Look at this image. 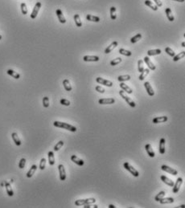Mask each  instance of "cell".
<instances>
[{
    "mask_svg": "<svg viewBox=\"0 0 185 208\" xmlns=\"http://www.w3.org/2000/svg\"><path fill=\"white\" fill-rule=\"evenodd\" d=\"M2 38H3V36H2L1 35H0V40H2Z\"/></svg>",
    "mask_w": 185,
    "mask_h": 208,
    "instance_id": "680465c9",
    "label": "cell"
},
{
    "mask_svg": "<svg viewBox=\"0 0 185 208\" xmlns=\"http://www.w3.org/2000/svg\"><path fill=\"white\" fill-rule=\"evenodd\" d=\"M138 70L140 73L144 70V66H143V61L142 60H139L138 61Z\"/></svg>",
    "mask_w": 185,
    "mask_h": 208,
    "instance_id": "60d3db41",
    "label": "cell"
},
{
    "mask_svg": "<svg viewBox=\"0 0 185 208\" xmlns=\"http://www.w3.org/2000/svg\"><path fill=\"white\" fill-rule=\"evenodd\" d=\"M182 184H183V178H179L176 180L175 184H174V186H173V193L174 194H177L179 192L180 189V186H181Z\"/></svg>",
    "mask_w": 185,
    "mask_h": 208,
    "instance_id": "ba28073f",
    "label": "cell"
},
{
    "mask_svg": "<svg viewBox=\"0 0 185 208\" xmlns=\"http://www.w3.org/2000/svg\"><path fill=\"white\" fill-rule=\"evenodd\" d=\"M20 7H21V12L23 15H27V5L25 3H22L21 5H20Z\"/></svg>",
    "mask_w": 185,
    "mask_h": 208,
    "instance_id": "b9f144b4",
    "label": "cell"
},
{
    "mask_svg": "<svg viewBox=\"0 0 185 208\" xmlns=\"http://www.w3.org/2000/svg\"><path fill=\"white\" fill-rule=\"evenodd\" d=\"M145 149H146V151L147 154L149 155L151 157H154L155 156V152H154V150H153V149H152L151 144H147V145H146V146H145Z\"/></svg>",
    "mask_w": 185,
    "mask_h": 208,
    "instance_id": "d6986e66",
    "label": "cell"
},
{
    "mask_svg": "<svg viewBox=\"0 0 185 208\" xmlns=\"http://www.w3.org/2000/svg\"><path fill=\"white\" fill-rule=\"evenodd\" d=\"M41 3L40 2H37L33 8V11L31 14V18H32V20H35V18H36L37 15H38L40 10V7H41Z\"/></svg>",
    "mask_w": 185,
    "mask_h": 208,
    "instance_id": "5b68a950",
    "label": "cell"
},
{
    "mask_svg": "<svg viewBox=\"0 0 185 208\" xmlns=\"http://www.w3.org/2000/svg\"><path fill=\"white\" fill-rule=\"evenodd\" d=\"M141 38H142V35L140 33H138V34H137L136 35H134V37L131 38V42L132 43H135L138 41H139V40H141Z\"/></svg>",
    "mask_w": 185,
    "mask_h": 208,
    "instance_id": "74e56055",
    "label": "cell"
},
{
    "mask_svg": "<svg viewBox=\"0 0 185 208\" xmlns=\"http://www.w3.org/2000/svg\"><path fill=\"white\" fill-rule=\"evenodd\" d=\"M120 88H121L124 92H127L128 94H131L133 92L132 89H131L128 85H126V84H124V83H121V84H120Z\"/></svg>",
    "mask_w": 185,
    "mask_h": 208,
    "instance_id": "7402d4cb",
    "label": "cell"
},
{
    "mask_svg": "<svg viewBox=\"0 0 185 208\" xmlns=\"http://www.w3.org/2000/svg\"><path fill=\"white\" fill-rule=\"evenodd\" d=\"M179 207H185V205H181V206H180Z\"/></svg>",
    "mask_w": 185,
    "mask_h": 208,
    "instance_id": "9f6ffc18",
    "label": "cell"
},
{
    "mask_svg": "<svg viewBox=\"0 0 185 208\" xmlns=\"http://www.w3.org/2000/svg\"><path fill=\"white\" fill-rule=\"evenodd\" d=\"M118 45V43L117 41H114L112 43H111L109 46H108L107 48H106V50H105V53H106V54H108V53L111 52H112V50L114 49Z\"/></svg>",
    "mask_w": 185,
    "mask_h": 208,
    "instance_id": "44dd1931",
    "label": "cell"
},
{
    "mask_svg": "<svg viewBox=\"0 0 185 208\" xmlns=\"http://www.w3.org/2000/svg\"><path fill=\"white\" fill-rule=\"evenodd\" d=\"M71 160H72V162H73L74 163H76L77 165L78 166H83L85 164V162L83 161L82 159L79 158L78 157H77L76 155H72L71 156Z\"/></svg>",
    "mask_w": 185,
    "mask_h": 208,
    "instance_id": "5bb4252c",
    "label": "cell"
},
{
    "mask_svg": "<svg viewBox=\"0 0 185 208\" xmlns=\"http://www.w3.org/2000/svg\"><path fill=\"white\" fill-rule=\"evenodd\" d=\"M60 103L62 105H65V106H69L70 105V101L67 99H61L60 100Z\"/></svg>",
    "mask_w": 185,
    "mask_h": 208,
    "instance_id": "681fc988",
    "label": "cell"
},
{
    "mask_svg": "<svg viewBox=\"0 0 185 208\" xmlns=\"http://www.w3.org/2000/svg\"><path fill=\"white\" fill-rule=\"evenodd\" d=\"M173 1H176V2H180V3H183L184 0H173Z\"/></svg>",
    "mask_w": 185,
    "mask_h": 208,
    "instance_id": "db71d44e",
    "label": "cell"
},
{
    "mask_svg": "<svg viewBox=\"0 0 185 208\" xmlns=\"http://www.w3.org/2000/svg\"><path fill=\"white\" fill-rule=\"evenodd\" d=\"M56 14H57V18H58V20H59L60 23H66V18H64V16L62 13V11L60 10V9H57V11H56Z\"/></svg>",
    "mask_w": 185,
    "mask_h": 208,
    "instance_id": "4fadbf2b",
    "label": "cell"
},
{
    "mask_svg": "<svg viewBox=\"0 0 185 208\" xmlns=\"http://www.w3.org/2000/svg\"><path fill=\"white\" fill-rule=\"evenodd\" d=\"M53 125L55 127H57V128L65 129H67L69 131H71V132H76L77 131V128L75 126H73L72 125H69V123H65V122L54 121L53 122Z\"/></svg>",
    "mask_w": 185,
    "mask_h": 208,
    "instance_id": "6da1fadb",
    "label": "cell"
},
{
    "mask_svg": "<svg viewBox=\"0 0 185 208\" xmlns=\"http://www.w3.org/2000/svg\"><path fill=\"white\" fill-rule=\"evenodd\" d=\"M119 53L120 54H122L125 56H131L132 55V52L131 51H128V50H126L124 48H121V49H119Z\"/></svg>",
    "mask_w": 185,
    "mask_h": 208,
    "instance_id": "f35d334b",
    "label": "cell"
},
{
    "mask_svg": "<svg viewBox=\"0 0 185 208\" xmlns=\"http://www.w3.org/2000/svg\"><path fill=\"white\" fill-rule=\"evenodd\" d=\"M131 80V75H119L118 77V80L119 82H124L126 80Z\"/></svg>",
    "mask_w": 185,
    "mask_h": 208,
    "instance_id": "e575fe53",
    "label": "cell"
},
{
    "mask_svg": "<svg viewBox=\"0 0 185 208\" xmlns=\"http://www.w3.org/2000/svg\"><path fill=\"white\" fill-rule=\"evenodd\" d=\"M96 81L100 84H103L105 86H107V87H112L113 86V82L110 81V80H106V79H103L101 77H97L96 79Z\"/></svg>",
    "mask_w": 185,
    "mask_h": 208,
    "instance_id": "8992f818",
    "label": "cell"
},
{
    "mask_svg": "<svg viewBox=\"0 0 185 208\" xmlns=\"http://www.w3.org/2000/svg\"><path fill=\"white\" fill-rule=\"evenodd\" d=\"M184 55H185V52L183 51V52H180L178 55H175L174 57H173V60L175 62V61H178V60H180V59H183V57H184Z\"/></svg>",
    "mask_w": 185,
    "mask_h": 208,
    "instance_id": "d590c367",
    "label": "cell"
},
{
    "mask_svg": "<svg viewBox=\"0 0 185 208\" xmlns=\"http://www.w3.org/2000/svg\"><path fill=\"white\" fill-rule=\"evenodd\" d=\"M74 20H75V23L77 25V27H80L82 26V23H81V18H80V15L78 14H76L74 15Z\"/></svg>",
    "mask_w": 185,
    "mask_h": 208,
    "instance_id": "8d00e7d4",
    "label": "cell"
},
{
    "mask_svg": "<svg viewBox=\"0 0 185 208\" xmlns=\"http://www.w3.org/2000/svg\"><path fill=\"white\" fill-rule=\"evenodd\" d=\"M165 52H166V53H168L170 56H171V57H174V56L175 55V52L171 48H168H168H165Z\"/></svg>",
    "mask_w": 185,
    "mask_h": 208,
    "instance_id": "bcb514c9",
    "label": "cell"
},
{
    "mask_svg": "<svg viewBox=\"0 0 185 208\" xmlns=\"http://www.w3.org/2000/svg\"><path fill=\"white\" fill-rule=\"evenodd\" d=\"M161 54V50L160 49H153V50H149L147 52V55L148 56H153L156 55Z\"/></svg>",
    "mask_w": 185,
    "mask_h": 208,
    "instance_id": "d6a6232c",
    "label": "cell"
},
{
    "mask_svg": "<svg viewBox=\"0 0 185 208\" xmlns=\"http://www.w3.org/2000/svg\"><path fill=\"white\" fill-rule=\"evenodd\" d=\"M11 137H12V139H13V141H14L15 144L17 146H21V144H22L21 140L20 139V137H18L17 133H12V134H11Z\"/></svg>",
    "mask_w": 185,
    "mask_h": 208,
    "instance_id": "ffe728a7",
    "label": "cell"
},
{
    "mask_svg": "<svg viewBox=\"0 0 185 208\" xmlns=\"http://www.w3.org/2000/svg\"><path fill=\"white\" fill-rule=\"evenodd\" d=\"M86 18L87 20L89 21H92V22H96V23H98L100 22V18L98 16H95V15H86Z\"/></svg>",
    "mask_w": 185,
    "mask_h": 208,
    "instance_id": "f1b7e54d",
    "label": "cell"
},
{
    "mask_svg": "<svg viewBox=\"0 0 185 208\" xmlns=\"http://www.w3.org/2000/svg\"><path fill=\"white\" fill-rule=\"evenodd\" d=\"M165 138H161L159 141V153L161 154H165Z\"/></svg>",
    "mask_w": 185,
    "mask_h": 208,
    "instance_id": "603a6c76",
    "label": "cell"
},
{
    "mask_svg": "<svg viewBox=\"0 0 185 208\" xmlns=\"http://www.w3.org/2000/svg\"><path fill=\"white\" fill-rule=\"evenodd\" d=\"M95 89H96V91H97L98 92H101V93H104L105 92V89L102 88V87H101V86H97L96 88H95Z\"/></svg>",
    "mask_w": 185,
    "mask_h": 208,
    "instance_id": "f907efd6",
    "label": "cell"
},
{
    "mask_svg": "<svg viewBox=\"0 0 185 208\" xmlns=\"http://www.w3.org/2000/svg\"><path fill=\"white\" fill-rule=\"evenodd\" d=\"M115 102L114 98L109 97V98H102L98 100V103L100 105H111V104H114Z\"/></svg>",
    "mask_w": 185,
    "mask_h": 208,
    "instance_id": "30bf717a",
    "label": "cell"
},
{
    "mask_svg": "<svg viewBox=\"0 0 185 208\" xmlns=\"http://www.w3.org/2000/svg\"><path fill=\"white\" fill-rule=\"evenodd\" d=\"M58 169H59V174H60V179L61 181H64L66 179V172L64 166L60 164L58 166Z\"/></svg>",
    "mask_w": 185,
    "mask_h": 208,
    "instance_id": "9c48e42d",
    "label": "cell"
},
{
    "mask_svg": "<svg viewBox=\"0 0 185 208\" xmlns=\"http://www.w3.org/2000/svg\"><path fill=\"white\" fill-rule=\"evenodd\" d=\"M182 47H183V48H184V47H185V43L184 42L182 43Z\"/></svg>",
    "mask_w": 185,
    "mask_h": 208,
    "instance_id": "11a10c76",
    "label": "cell"
},
{
    "mask_svg": "<svg viewBox=\"0 0 185 208\" xmlns=\"http://www.w3.org/2000/svg\"><path fill=\"white\" fill-rule=\"evenodd\" d=\"M144 87H145V89L148 93V95H149L150 97H153L155 95V92H154V90H153V89H152V87H151V85L150 84L149 82H145Z\"/></svg>",
    "mask_w": 185,
    "mask_h": 208,
    "instance_id": "7c38bea8",
    "label": "cell"
},
{
    "mask_svg": "<svg viewBox=\"0 0 185 208\" xmlns=\"http://www.w3.org/2000/svg\"><path fill=\"white\" fill-rule=\"evenodd\" d=\"M4 185H5V187H6V190H7V193L9 196H13L14 195V191L12 190V188H11V184L9 183L7 181H4Z\"/></svg>",
    "mask_w": 185,
    "mask_h": 208,
    "instance_id": "e0dca14e",
    "label": "cell"
},
{
    "mask_svg": "<svg viewBox=\"0 0 185 208\" xmlns=\"http://www.w3.org/2000/svg\"><path fill=\"white\" fill-rule=\"evenodd\" d=\"M161 169H162V171H165L166 173H168V174H171L172 175H176V174H178V171H176V169H175L173 168H171L168 166L163 165L162 167H161Z\"/></svg>",
    "mask_w": 185,
    "mask_h": 208,
    "instance_id": "52a82bcc",
    "label": "cell"
},
{
    "mask_svg": "<svg viewBox=\"0 0 185 208\" xmlns=\"http://www.w3.org/2000/svg\"><path fill=\"white\" fill-rule=\"evenodd\" d=\"M149 72H150V69L149 68H144V70L141 72V75H139V80H143L146 77H147V75L149 74Z\"/></svg>",
    "mask_w": 185,
    "mask_h": 208,
    "instance_id": "1f68e13d",
    "label": "cell"
},
{
    "mask_svg": "<svg viewBox=\"0 0 185 208\" xmlns=\"http://www.w3.org/2000/svg\"><path fill=\"white\" fill-rule=\"evenodd\" d=\"M121 62H122V58L118 57V58H116V59H114L113 60H111V61H110V65L114 66V65H117V64H120Z\"/></svg>",
    "mask_w": 185,
    "mask_h": 208,
    "instance_id": "7bdbcfd3",
    "label": "cell"
},
{
    "mask_svg": "<svg viewBox=\"0 0 185 208\" xmlns=\"http://www.w3.org/2000/svg\"><path fill=\"white\" fill-rule=\"evenodd\" d=\"M168 120V117L166 116H162V117H157L153 119V123L154 124H158V123H163L166 122Z\"/></svg>",
    "mask_w": 185,
    "mask_h": 208,
    "instance_id": "9a60e30c",
    "label": "cell"
},
{
    "mask_svg": "<svg viewBox=\"0 0 185 208\" xmlns=\"http://www.w3.org/2000/svg\"><path fill=\"white\" fill-rule=\"evenodd\" d=\"M165 194H166L165 191H161V192H159L158 194H157V195L155 197V200L157 201V202H159V200L162 199V198L165 196Z\"/></svg>",
    "mask_w": 185,
    "mask_h": 208,
    "instance_id": "ab89813d",
    "label": "cell"
},
{
    "mask_svg": "<svg viewBox=\"0 0 185 208\" xmlns=\"http://www.w3.org/2000/svg\"><path fill=\"white\" fill-rule=\"evenodd\" d=\"M109 208H115L116 206H115L114 205H113V204H109Z\"/></svg>",
    "mask_w": 185,
    "mask_h": 208,
    "instance_id": "f5cc1de1",
    "label": "cell"
},
{
    "mask_svg": "<svg viewBox=\"0 0 185 208\" xmlns=\"http://www.w3.org/2000/svg\"><path fill=\"white\" fill-rule=\"evenodd\" d=\"M165 13H166V18H168V20L171 21V22H173L175 20V18L172 15V12H171V10L170 8H166V11H165Z\"/></svg>",
    "mask_w": 185,
    "mask_h": 208,
    "instance_id": "4316f807",
    "label": "cell"
},
{
    "mask_svg": "<svg viewBox=\"0 0 185 208\" xmlns=\"http://www.w3.org/2000/svg\"><path fill=\"white\" fill-rule=\"evenodd\" d=\"M43 105L44 108H48L49 107V99L48 97H44L43 98Z\"/></svg>",
    "mask_w": 185,
    "mask_h": 208,
    "instance_id": "ee69618b",
    "label": "cell"
},
{
    "mask_svg": "<svg viewBox=\"0 0 185 208\" xmlns=\"http://www.w3.org/2000/svg\"><path fill=\"white\" fill-rule=\"evenodd\" d=\"M123 166H124V168L126 169V171H128L131 174H133V176H134L136 178L139 176V173H138V171H137V169H135L129 162H125L123 164Z\"/></svg>",
    "mask_w": 185,
    "mask_h": 208,
    "instance_id": "3957f363",
    "label": "cell"
},
{
    "mask_svg": "<svg viewBox=\"0 0 185 208\" xmlns=\"http://www.w3.org/2000/svg\"><path fill=\"white\" fill-rule=\"evenodd\" d=\"M154 1H155L156 6L158 7H160L163 6V3H162V2L160 1V0H154Z\"/></svg>",
    "mask_w": 185,
    "mask_h": 208,
    "instance_id": "816d5d0a",
    "label": "cell"
},
{
    "mask_svg": "<svg viewBox=\"0 0 185 208\" xmlns=\"http://www.w3.org/2000/svg\"><path fill=\"white\" fill-rule=\"evenodd\" d=\"M63 146H64V141H60L59 142L54 146V149H53L54 151H58L60 149H61V147H62Z\"/></svg>",
    "mask_w": 185,
    "mask_h": 208,
    "instance_id": "f6af8a7d",
    "label": "cell"
},
{
    "mask_svg": "<svg viewBox=\"0 0 185 208\" xmlns=\"http://www.w3.org/2000/svg\"><path fill=\"white\" fill-rule=\"evenodd\" d=\"M144 62L146 64V65L148 66V68H149V69L153 70V71L155 70L156 67L154 65V64L151 62V60H150V58L148 57V56H145V57H144Z\"/></svg>",
    "mask_w": 185,
    "mask_h": 208,
    "instance_id": "2e32d148",
    "label": "cell"
},
{
    "mask_svg": "<svg viewBox=\"0 0 185 208\" xmlns=\"http://www.w3.org/2000/svg\"><path fill=\"white\" fill-rule=\"evenodd\" d=\"M7 73L8 75H10L11 77H12L13 78L16 79V80H18V79H20V75L18 74V73H17L16 72H15L14 70H12V69H8V70L7 71Z\"/></svg>",
    "mask_w": 185,
    "mask_h": 208,
    "instance_id": "d4e9b609",
    "label": "cell"
},
{
    "mask_svg": "<svg viewBox=\"0 0 185 208\" xmlns=\"http://www.w3.org/2000/svg\"><path fill=\"white\" fill-rule=\"evenodd\" d=\"M144 3L146 5V6H148L150 8H151L153 11H157L158 10V7H157L156 5H155V4H153L152 3V2L151 1H150V0H146V1L144 2Z\"/></svg>",
    "mask_w": 185,
    "mask_h": 208,
    "instance_id": "836d02e7",
    "label": "cell"
},
{
    "mask_svg": "<svg viewBox=\"0 0 185 208\" xmlns=\"http://www.w3.org/2000/svg\"><path fill=\"white\" fill-rule=\"evenodd\" d=\"M25 165H26V159L24 157H23L20 161V163H18V168H20V169H23L25 167Z\"/></svg>",
    "mask_w": 185,
    "mask_h": 208,
    "instance_id": "c3c4849f",
    "label": "cell"
},
{
    "mask_svg": "<svg viewBox=\"0 0 185 208\" xmlns=\"http://www.w3.org/2000/svg\"><path fill=\"white\" fill-rule=\"evenodd\" d=\"M83 60L85 62H97L99 61L100 58L97 55H85L83 57Z\"/></svg>",
    "mask_w": 185,
    "mask_h": 208,
    "instance_id": "8fae6325",
    "label": "cell"
},
{
    "mask_svg": "<svg viewBox=\"0 0 185 208\" xmlns=\"http://www.w3.org/2000/svg\"><path fill=\"white\" fill-rule=\"evenodd\" d=\"M45 166H46V159L45 158H42L40 160V169L41 171H44L45 169Z\"/></svg>",
    "mask_w": 185,
    "mask_h": 208,
    "instance_id": "7dc6e473",
    "label": "cell"
},
{
    "mask_svg": "<svg viewBox=\"0 0 185 208\" xmlns=\"http://www.w3.org/2000/svg\"><path fill=\"white\" fill-rule=\"evenodd\" d=\"M161 180L165 183V184H166L168 186H171V187H173V186H174V182L172 181V180H171V179H169L168 177H166L165 175H162L161 176Z\"/></svg>",
    "mask_w": 185,
    "mask_h": 208,
    "instance_id": "ac0fdd59",
    "label": "cell"
},
{
    "mask_svg": "<svg viewBox=\"0 0 185 208\" xmlns=\"http://www.w3.org/2000/svg\"><path fill=\"white\" fill-rule=\"evenodd\" d=\"M119 94H120V96H121L126 101V103L128 104V105L131 106V107H132V108H134L135 106H136V104H135V102L131 99V98H130L129 97H127L126 95V93H125V92L123 91V90H121V91H119Z\"/></svg>",
    "mask_w": 185,
    "mask_h": 208,
    "instance_id": "7a4b0ae2",
    "label": "cell"
},
{
    "mask_svg": "<svg viewBox=\"0 0 185 208\" xmlns=\"http://www.w3.org/2000/svg\"><path fill=\"white\" fill-rule=\"evenodd\" d=\"M96 202V199L95 198H86V199H79V200H77L75 202V205L76 206H85V205H87V204H92Z\"/></svg>",
    "mask_w": 185,
    "mask_h": 208,
    "instance_id": "277c9868",
    "label": "cell"
},
{
    "mask_svg": "<svg viewBox=\"0 0 185 208\" xmlns=\"http://www.w3.org/2000/svg\"><path fill=\"white\" fill-rule=\"evenodd\" d=\"M48 162L49 165L53 166L55 164V156H54V153L53 151H49L48 154Z\"/></svg>",
    "mask_w": 185,
    "mask_h": 208,
    "instance_id": "83f0119b",
    "label": "cell"
},
{
    "mask_svg": "<svg viewBox=\"0 0 185 208\" xmlns=\"http://www.w3.org/2000/svg\"><path fill=\"white\" fill-rule=\"evenodd\" d=\"M36 169H37V166L36 165H32V167L29 169V171L27 173V178H32L35 174Z\"/></svg>",
    "mask_w": 185,
    "mask_h": 208,
    "instance_id": "cb8c5ba5",
    "label": "cell"
},
{
    "mask_svg": "<svg viewBox=\"0 0 185 208\" xmlns=\"http://www.w3.org/2000/svg\"><path fill=\"white\" fill-rule=\"evenodd\" d=\"M159 203L161 204H168V203H174V198H163L162 199L159 200Z\"/></svg>",
    "mask_w": 185,
    "mask_h": 208,
    "instance_id": "f546056e",
    "label": "cell"
},
{
    "mask_svg": "<svg viewBox=\"0 0 185 208\" xmlns=\"http://www.w3.org/2000/svg\"><path fill=\"white\" fill-rule=\"evenodd\" d=\"M94 207H95V208H97L98 207V206H97V205H94V206H92Z\"/></svg>",
    "mask_w": 185,
    "mask_h": 208,
    "instance_id": "6f0895ef",
    "label": "cell"
},
{
    "mask_svg": "<svg viewBox=\"0 0 185 208\" xmlns=\"http://www.w3.org/2000/svg\"><path fill=\"white\" fill-rule=\"evenodd\" d=\"M110 18L112 20H115L117 18V15H116V7H110Z\"/></svg>",
    "mask_w": 185,
    "mask_h": 208,
    "instance_id": "4dcf8cb0",
    "label": "cell"
},
{
    "mask_svg": "<svg viewBox=\"0 0 185 208\" xmlns=\"http://www.w3.org/2000/svg\"><path fill=\"white\" fill-rule=\"evenodd\" d=\"M63 85H64V89H65L66 91L68 92H70L72 91V86H71V84L69 82V80L68 79H65V80H63Z\"/></svg>",
    "mask_w": 185,
    "mask_h": 208,
    "instance_id": "484cf974",
    "label": "cell"
}]
</instances>
